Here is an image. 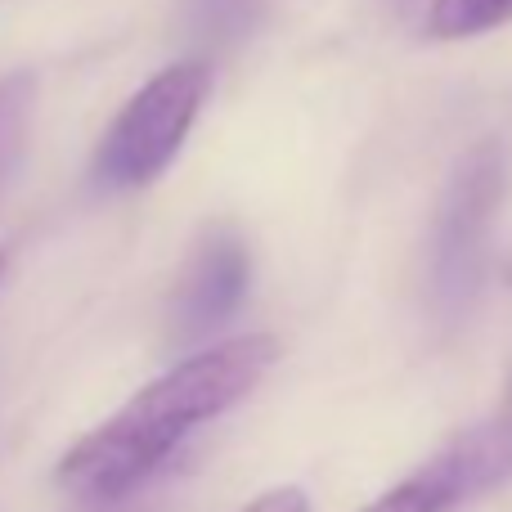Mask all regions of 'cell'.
Here are the masks:
<instances>
[{
  "mask_svg": "<svg viewBox=\"0 0 512 512\" xmlns=\"http://www.w3.org/2000/svg\"><path fill=\"white\" fill-rule=\"evenodd\" d=\"M279 342L270 333L230 337L185 355L176 369L131 396L108 423L81 436L59 463V486L86 504H117L176 454L194 427L221 418L248 400L256 382L274 369Z\"/></svg>",
  "mask_w": 512,
  "mask_h": 512,
  "instance_id": "cell-1",
  "label": "cell"
},
{
  "mask_svg": "<svg viewBox=\"0 0 512 512\" xmlns=\"http://www.w3.org/2000/svg\"><path fill=\"white\" fill-rule=\"evenodd\" d=\"M504 180L508 153L495 135L472 144L445 180L432 221V256H427V292H432V310L445 324L468 315L486 288L490 230L504 207Z\"/></svg>",
  "mask_w": 512,
  "mask_h": 512,
  "instance_id": "cell-2",
  "label": "cell"
},
{
  "mask_svg": "<svg viewBox=\"0 0 512 512\" xmlns=\"http://www.w3.org/2000/svg\"><path fill=\"white\" fill-rule=\"evenodd\" d=\"M212 95V63L185 59L149 77L126 108L113 117L90 162V180L99 194H131L144 189L176 162Z\"/></svg>",
  "mask_w": 512,
  "mask_h": 512,
  "instance_id": "cell-3",
  "label": "cell"
},
{
  "mask_svg": "<svg viewBox=\"0 0 512 512\" xmlns=\"http://www.w3.org/2000/svg\"><path fill=\"white\" fill-rule=\"evenodd\" d=\"M512 477V378L495 414L459 432L436 459L378 495L360 512H454Z\"/></svg>",
  "mask_w": 512,
  "mask_h": 512,
  "instance_id": "cell-4",
  "label": "cell"
},
{
  "mask_svg": "<svg viewBox=\"0 0 512 512\" xmlns=\"http://www.w3.org/2000/svg\"><path fill=\"white\" fill-rule=\"evenodd\" d=\"M248 279H252V256L248 243L239 239V230H225V225L203 230L185 261L176 297H171V337L180 346L212 337L239 310Z\"/></svg>",
  "mask_w": 512,
  "mask_h": 512,
  "instance_id": "cell-5",
  "label": "cell"
},
{
  "mask_svg": "<svg viewBox=\"0 0 512 512\" xmlns=\"http://www.w3.org/2000/svg\"><path fill=\"white\" fill-rule=\"evenodd\" d=\"M270 0H180V27L198 54L239 50L261 27Z\"/></svg>",
  "mask_w": 512,
  "mask_h": 512,
  "instance_id": "cell-6",
  "label": "cell"
},
{
  "mask_svg": "<svg viewBox=\"0 0 512 512\" xmlns=\"http://www.w3.org/2000/svg\"><path fill=\"white\" fill-rule=\"evenodd\" d=\"M512 23V0H427L423 27L436 41H472Z\"/></svg>",
  "mask_w": 512,
  "mask_h": 512,
  "instance_id": "cell-7",
  "label": "cell"
},
{
  "mask_svg": "<svg viewBox=\"0 0 512 512\" xmlns=\"http://www.w3.org/2000/svg\"><path fill=\"white\" fill-rule=\"evenodd\" d=\"M32 104H36V81L27 77V72H14V77L0 81V189H5L9 171L23 158Z\"/></svg>",
  "mask_w": 512,
  "mask_h": 512,
  "instance_id": "cell-8",
  "label": "cell"
},
{
  "mask_svg": "<svg viewBox=\"0 0 512 512\" xmlns=\"http://www.w3.org/2000/svg\"><path fill=\"white\" fill-rule=\"evenodd\" d=\"M243 512H310V499H306V490H297V486H279V490H270V495L252 499Z\"/></svg>",
  "mask_w": 512,
  "mask_h": 512,
  "instance_id": "cell-9",
  "label": "cell"
},
{
  "mask_svg": "<svg viewBox=\"0 0 512 512\" xmlns=\"http://www.w3.org/2000/svg\"><path fill=\"white\" fill-rule=\"evenodd\" d=\"M387 5H391V9H396V14H409V9H414V5H418V0H387Z\"/></svg>",
  "mask_w": 512,
  "mask_h": 512,
  "instance_id": "cell-10",
  "label": "cell"
},
{
  "mask_svg": "<svg viewBox=\"0 0 512 512\" xmlns=\"http://www.w3.org/2000/svg\"><path fill=\"white\" fill-rule=\"evenodd\" d=\"M0 283H5V252H0Z\"/></svg>",
  "mask_w": 512,
  "mask_h": 512,
  "instance_id": "cell-11",
  "label": "cell"
}]
</instances>
